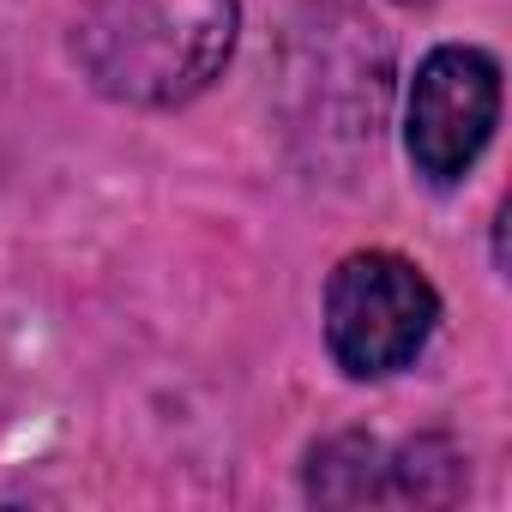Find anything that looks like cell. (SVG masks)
Returning a JSON list of instances; mask_svg holds the SVG:
<instances>
[{"instance_id": "cell-2", "label": "cell", "mask_w": 512, "mask_h": 512, "mask_svg": "<svg viewBox=\"0 0 512 512\" xmlns=\"http://www.w3.org/2000/svg\"><path fill=\"white\" fill-rule=\"evenodd\" d=\"M440 326L428 272L392 247H368L326 284V350L350 380H386L410 368Z\"/></svg>"}, {"instance_id": "cell-4", "label": "cell", "mask_w": 512, "mask_h": 512, "mask_svg": "<svg viewBox=\"0 0 512 512\" xmlns=\"http://www.w3.org/2000/svg\"><path fill=\"white\" fill-rule=\"evenodd\" d=\"M458 452L446 440H404L386 446L374 434H338L314 452L308 494L332 506H362V500H452L458 488Z\"/></svg>"}, {"instance_id": "cell-3", "label": "cell", "mask_w": 512, "mask_h": 512, "mask_svg": "<svg viewBox=\"0 0 512 512\" xmlns=\"http://www.w3.org/2000/svg\"><path fill=\"white\" fill-rule=\"evenodd\" d=\"M500 121V67L470 43H446L416 67L404 109V151L434 187L464 181Z\"/></svg>"}, {"instance_id": "cell-1", "label": "cell", "mask_w": 512, "mask_h": 512, "mask_svg": "<svg viewBox=\"0 0 512 512\" xmlns=\"http://www.w3.org/2000/svg\"><path fill=\"white\" fill-rule=\"evenodd\" d=\"M235 19V0H85L73 55L109 103L175 109L223 73Z\"/></svg>"}]
</instances>
